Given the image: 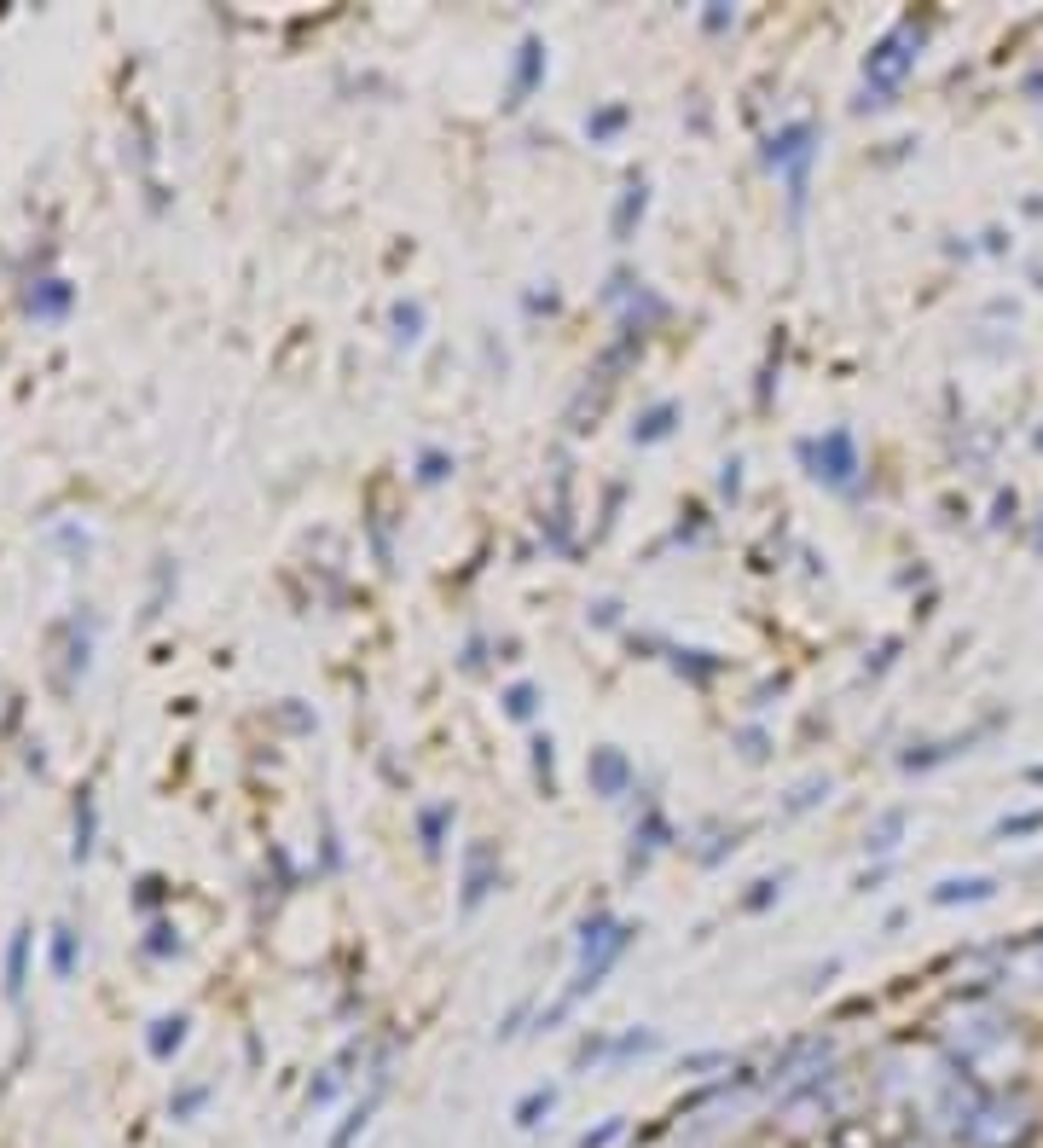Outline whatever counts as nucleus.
<instances>
[{
    "instance_id": "obj_1",
    "label": "nucleus",
    "mask_w": 1043,
    "mask_h": 1148,
    "mask_svg": "<svg viewBox=\"0 0 1043 1148\" xmlns=\"http://www.w3.org/2000/svg\"><path fill=\"white\" fill-rule=\"evenodd\" d=\"M632 940H638V928L620 923L614 911H592L586 923H580V940H574V957H580V969H574V980H568V992L551 1004V1010H539V1026H557V1021H568V1010L580 1004V998H592L598 986H603L608 974L620 969V957L632 951Z\"/></svg>"
},
{
    "instance_id": "obj_2",
    "label": "nucleus",
    "mask_w": 1043,
    "mask_h": 1148,
    "mask_svg": "<svg viewBox=\"0 0 1043 1148\" xmlns=\"http://www.w3.org/2000/svg\"><path fill=\"white\" fill-rule=\"evenodd\" d=\"M818 151H824V128H818L812 117L782 123V128L765 133V145H760L765 169L782 175V186H788V215H794V221L806 215V192H812V163H818Z\"/></svg>"
},
{
    "instance_id": "obj_3",
    "label": "nucleus",
    "mask_w": 1043,
    "mask_h": 1148,
    "mask_svg": "<svg viewBox=\"0 0 1043 1148\" xmlns=\"http://www.w3.org/2000/svg\"><path fill=\"white\" fill-rule=\"evenodd\" d=\"M922 46H927V30L916 24V18H899L881 41L864 52V99L858 105H893L899 99V88H905V76L916 70V58H922Z\"/></svg>"
},
{
    "instance_id": "obj_4",
    "label": "nucleus",
    "mask_w": 1043,
    "mask_h": 1148,
    "mask_svg": "<svg viewBox=\"0 0 1043 1148\" xmlns=\"http://www.w3.org/2000/svg\"><path fill=\"white\" fill-rule=\"evenodd\" d=\"M800 452V464H806V476L812 482H824L829 493H858V482H864V458H858V436L846 430V424H835V430H824L818 442H800L794 447Z\"/></svg>"
},
{
    "instance_id": "obj_5",
    "label": "nucleus",
    "mask_w": 1043,
    "mask_h": 1148,
    "mask_svg": "<svg viewBox=\"0 0 1043 1148\" xmlns=\"http://www.w3.org/2000/svg\"><path fill=\"white\" fill-rule=\"evenodd\" d=\"M505 887V864H499V847L493 841H470L464 847V882H458V911L476 917L481 905Z\"/></svg>"
},
{
    "instance_id": "obj_6",
    "label": "nucleus",
    "mask_w": 1043,
    "mask_h": 1148,
    "mask_svg": "<svg viewBox=\"0 0 1043 1148\" xmlns=\"http://www.w3.org/2000/svg\"><path fill=\"white\" fill-rule=\"evenodd\" d=\"M545 41L539 36H522L517 41V58H511V82H505V111H522L533 93L545 88Z\"/></svg>"
},
{
    "instance_id": "obj_7",
    "label": "nucleus",
    "mask_w": 1043,
    "mask_h": 1148,
    "mask_svg": "<svg viewBox=\"0 0 1043 1148\" xmlns=\"http://www.w3.org/2000/svg\"><path fill=\"white\" fill-rule=\"evenodd\" d=\"M586 778H592V795L598 800H620V795H632L638 766H632V754L626 749L603 743V749H592V760H586Z\"/></svg>"
},
{
    "instance_id": "obj_8",
    "label": "nucleus",
    "mask_w": 1043,
    "mask_h": 1148,
    "mask_svg": "<svg viewBox=\"0 0 1043 1148\" xmlns=\"http://www.w3.org/2000/svg\"><path fill=\"white\" fill-rule=\"evenodd\" d=\"M644 215H650V180L632 175L626 186H620L614 209H608V238H614V244H632L638 226H644Z\"/></svg>"
},
{
    "instance_id": "obj_9",
    "label": "nucleus",
    "mask_w": 1043,
    "mask_h": 1148,
    "mask_svg": "<svg viewBox=\"0 0 1043 1148\" xmlns=\"http://www.w3.org/2000/svg\"><path fill=\"white\" fill-rule=\"evenodd\" d=\"M667 841H673V824H667V812H661V806H644V824L632 830V859H626V864H632V870H644V864H650V859L661 853V847H667Z\"/></svg>"
},
{
    "instance_id": "obj_10",
    "label": "nucleus",
    "mask_w": 1043,
    "mask_h": 1148,
    "mask_svg": "<svg viewBox=\"0 0 1043 1148\" xmlns=\"http://www.w3.org/2000/svg\"><path fill=\"white\" fill-rule=\"evenodd\" d=\"M70 302H76V285L70 279H36L30 296H24V308L36 313V319H64Z\"/></svg>"
},
{
    "instance_id": "obj_11",
    "label": "nucleus",
    "mask_w": 1043,
    "mask_h": 1148,
    "mask_svg": "<svg viewBox=\"0 0 1043 1148\" xmlns=\"http://www.w3.org/2000/svg\"><path fill=\"white\" fill-rule=\"evenodd\" d=\"M679 418H684V406H679V400H655V406H644V412H638V424H632V442H638V447L667 442V436L679 430Z\"/></svg>"
},
{
    "instance_id": "obj_12",
    "label": "nucleus",
    "mask_w": 1043,
    "mask_h": 1148,
    "mask_svg": "<svg viewBox=\"0 0 1043 1148\" xmlns=\"http://www.w3.org/2000/svg\"><path fill=\"white\" fill-rule=\"evenodd\" d=\"M992 893H998L992 876H945V882L933 887L927 899H933V905H986Z\"/></svg>"
},
{
    "instance_id": "obj_13",
    "label": "nucleus",
    "mask_w": 1043,
    "mask_h": 1148,
    "mask_svg": "<svg viewBox=\"0 0 1043 1148\" xmlns=\"http://www.w3.org/2000/svg\"><path fill=\"white\" fill-rule=\"evenodd\" d=\"M452 824H458V806H452V800H435V806L418 812V841H424V853H430V859L446 847V830H452Z\"/></svg>"
},
{
    "instance_id": "obj_14",
    "label": "nucleus",
    "mask_w": 1043,
    "mask_h": 1148,
    "mask_svg": "<svg viewBox=\"0 0 1043 1148\" xmlns=\"http://www.w3.org/2000/svg\"><path fill=\"white\" fill-rule=\"evenodd\" d=\"M30 928H18L6 940V998H24V980H30Z\"/></svg>"
},
{
    "instance_id": "obj_15",
    "label": "nucleus",
    "mask_w": 1043,
    "mask_h": 1148,
    "mask_svg": "<svg viewBox=\"0 0 1043 1148\" xmlns=\"http://www.w3.org/2000/svg\"><path fill=\"white\" fill-rule=\"evenodd\" d=\"M905 824H911V812H905V806H887V812H881V818L864 830V847H869V853H893L899 836H905Z\"/></svg>"
},
{
    "instance_id": "obj_16",
    "label": "nucleus",
    "mask_w": 1043,
    "mask_h": 1148,
    "mask_svg": "<svg viewBox=\"0 0 1043 1148\" xmlns=\"http://www.w3.org/2000/svg\"><path fill=\"white\" fill-rule=\"evenodd\" d=\"M180 1044H186V1016H163L151 1032H145V1050H151L157 1061H169Z\"/></svg>"
},
{
    "instance_id": "obj_17",
    "label": "nucleus",
    "mask_w": 1043,
    "mask_h": 1148,
    "mask_svg": "<svg viewBox=\"0 0 1043 1148\" xmlns=\"http://www.w3.org/2000/svg\"><path fill=\"white\" fill-rule=\"evenodd\" d=\"M626 123H632V111H626V105H603V111H592V117H586V139H592V145H603V139H614Z\"/></svg>"
},
{
    "instance_id": "obj_18",
    "label": "nucleus",
    "mask_w": 1043,
    "mask_h": 1148,
    "mask_svg": "<svg viewBox=\"0 0 1043 1148\" xmlns=\"http://www.w3.org/2000/svg\"><path fill=\"white\" fill-rule=\"evenodd\" d=\"M968 743H974V737H951V743L911 749V754H905V772H927V766H939V760H951V754H968Z\"/></svg>"
},
{
    "instance_id": "obj_19",
    "label": "nucleus",
    "mask_w": 1043,
    "mask_h": 1148,
    "mask_svg": "<svg viewBox=\"0 0 1043 1148\" xmlns=\"http://www.w3.org/2000/svg\"><path fill=\"white\" fill-rule=\"evenodd\" d=\"M389 325H394V343H418L424 337V302H394Z\"/></svg>"
},
{
    "instance_id": "obj_20",
    "label": "nucleus",
    "mask_w": 1043,
    "mask_h": 1148,
    "mask_svg": "<svg viewBox=\"0 0 1043 1148\" xmlns=\"http://www.w3.org/2000/svg\"><path fill=\"white\" fill-rule=\"evenodd\" d=\"M673 667H679V673H690L695 685H707V679H713L725 662H719L713 650H673Z\"/></svg>"
},
{
    "instance_id": "obj_21",
    "label": "nucleus",
    "mask_w": 1043,
    "mask_h": 1148,
    "mask_svg": "<svg viewBox=\"0 0 1043 1148\" xmlns=\"http://www.w3.org/2000/svg\"><path fill=\"white\" fill-rule=\"evenodd\" d=\"M76 940H82L76 928H52V974H58V980L76 974Z\"/></svg>"
},
{
    "instance_id": "obj_22",
    "label": "nucleus",
    "mask_w": 1043,
    "mask_h": 1148,
    "mask_svg": "<svg viewBox=\"0 0 1043 1148\" xmlns=\"http://www.w3.org/2000/svg\"><path fill=\"white\" fill-rule=\"evenodd\" d=\"M93 824H99V818H93V795H82L76 800V864L93 859Z\"/></svg>"
},
{
    "instance_id": "obj_23",
    "label": "nucleus",
    "mask_w": 1043,
    "mask_h": 1148,
    "mask_svg": "<svg viewBox=\"0 0 1043 1148\" xmlns=\"http://www.w3.org/2000/svg\"><path fill=\"white\" fill-rule=\"evenodd\" d=\"M533 707H539V685H527V679H522V685L505 691V713H511V719H533Z\"/></svg>"
},
{
    "instance_id": "obj_24",
    "label": "nucleus",
    "mask_w": 1043,
    "mask_h": 1148,
    "mask_svg": "<svg viewBox=\"0 0 1043 1148\" xmlns=\"http://www.w3.org/2000/svg\"><path fill=\"white\" fill-rule=\"evenodd\" d=\"M551 1103H557V1091L545 1085V1091H527L517 1103V1125H539V1113H551Z\"/></svg>"
},
{
    "instance_id": "obj_25",
    "label": "nucleus",
    "mask_w": 1043,
    "mask_h": 1148,
    "mask_svg": "<svg viewBox=\"0 0 1043 1148\" xmlns=\"http://www.w3.org/2000/svg\"><path fill=\"white\" fill-rule=\"evenodd\" d=\"M446 476H452V458H446L441 447H430V452L418 458V482H424V487H435V482H446Z\"/></svg>"
},
{
    "instance_id": "obj_26",
    "label": "nucleus",
    "mask_w": 1043,
    "mask_h": 1148,
    "mask_svg": "<svg viewBox=\"0 0 1043 1148\" xmlns=\"http://www.w3.org/2000/svg\"><path fill=\"white\" fill-rule=\"evenodd\" d=\"M533 778L551 789V778H557V743L551 737H533Z\"/></svg>"
},
{
    "instance_id": "obj_27",
    "label": "nucleus",
    "mask_w": 1043,
    "mask_h": 1148,
    "mask_svg": "<svg viewBox=\"0 0 1043 1148\" xmlns=\"http://www.w3.org/2000/svg\"><path fill=\"white\" fill-rule=\"evenodd\" d=\"M818 800H829V778H806V783L788 795V806H782V812H806V806H818Z\"/></svg>"
},
{
    "instance_id": "obj_28",
    "label": "nucleus",
    "mask_w": 1043,
    "mask_h": 1148,
    "mask_svg": "<svg viewBox=\"0 0 1043 1148\" xmlns=\"http://www.w3.org/2000/svg\"><path fill=\"white\" fill-rule=\"evenodd\" d=\"M1043 812H1014V818H998V836H1038Z\"/></svg>"
},
{
    "instance_id": "obj_29",
    "label": "nucleus",
    "mask_w": 1043,
    "mask_h": 1148,
    "mask_svg": "<svg viewBox=\"0 0 1043 1148\" xmlns=\"http://www.w3.org/2000/svg\"><path fill=\"white\" fill-rule=\"evenodd\" d=\"M145 951H151V957H174V951H180V934H174L169 923H151V940H145Z\"/></svg>"
},
{
    "instance_id": "obj_30",
    "label": "nucleus",
    "mask_w": 1043,
    "mask_h": 1148,
    "mask_svg": "<svg viewBox=\"0 0 1043 1148\" xmlns=\"http://www.w3.org/2000/svg\"><path fill=\"white\" fill-rule=\"evenodd\" d=\"M771 899H782V876H765V882H754V893L742 899V911H765Z\"/></svg>"
},
{
    "instance_id": "obj_31",
    "label": "nucleus",
    "mask_w": 1043,
    "mask_h": 1148,
    "mask_svg": "<svg viewBox=\"0 0 1043 1148\" xmlns=\"http://www.w3.org/2000/svg\"><path fill=\"white\" fill-rule=\"evenodd\" d=\"M731 24H737V6H719V0H713V6L701 12V30H707V36H719V30H731Z\"/></svg>"
},
{
    "instance_id": "obj_32",
    "label": "nucleus",
    "mask_w": 1043,
    "mask_h": 1148,
    "mask_svg": "<svg viewBox=\"0 0 1043 1148\" xmlns=\"http://www.w3.org/2000/svg\"><path fill=\"white\" fill-rule=\"evenodd\" d=\"M719 493H725V499H737V493H742V458H725V470H719Z\"/></svg>"
},
{
    "instance_id": "obj_33",
    "label": "nucleus",
    "mask_w": 1043,
    "mask_h": 1148,
    "mask_svg": "<svg viewBox=\"0 0 1043 1148\" xmlns=\"http://www.w3.org/2000/svg\"><path fill=\"white\" fill-rule=\"evenodd\" d=\"M614 1137H620V1119H608V1125H598V1131H586V1137H580V1148H608Z\"/></svg>"
},
{
    "instance_id": "obj_34",
    "label": "nucleus",
    "mask_w": 1043,
    "mask_h": 1148,
    "mask_svg": "<svg viewBox=\"0 0 1043 1148\" xmlns=\"http://www.w3.org/2000/svg\"><path fill=\"white\" fill-rule=\"evenodd\" d=\"M592 620H598V626H614V620H620V604H614V598L592 604Z\"/></svg>"
},
{
    "instance_id": "obj_35",
    "label": "nucleus",
    "mask_w": 1043,
    "mask_h": 1148,
    "mask_svg": "<svg viewBox=\"0 0 1043 1148\" xmlns=\"http://www.w3.org/2000/svg\"><path fill=\"white\" fill-rule=\"evenodd\" d=\"M1014 511H1020V499H1014V493H998V517H992V523H998V529L1003 523H1014Z\"/></svg>"
},
{
    "instance_id": "obj_36",
    "label": "nucleus",
    "mask_w": 1043,
    "mask_h": 1148,
    "mask_svg": "<svg viewBox=\"0 0 1043 1148\" xmlns=\"http://www.w3.org/2000/svg\"><path fill=\"white\" fill-rule=\"evenodd\" d=\"M742 743H748V760H765V731H742Z\"/></svg>"
},
{
    "instance_id": "obj_37",
    "label": "nucleus",
    "mask_w": 1043,
    "mask_h": 1148,
    "mask_svg": "<svg viewBox=\"0 0 1043 1148\" xmlns=\"http://www.w3.org/2000/svg\"><path fill=\"white\" fill-rule=\"evenodd\" d=\"M1026 93H1043V70H1032V76H1026Z\"/></svg>"
},
{
    "instance_id": "obj_38",
    "label": "nucleus",
    "mask_w": 1043,
    "mask_h": 1148,
    "mask_svg": "<svg viewBox=\"0 0 1043 1148\" xmlns=\"http://www.w3.org/2000/svg\"><path fill=\"white\" fill-rule=\"evenodd\" d=\"M1032 551H1043V523H1038V533H1032Z\"/></svg>"
},
{
    "instance_id": "obj_39",
    "label": "nucleus",
    "mask_w": 1043,
    "mask_h": 1148,
    "mask_svg": "<svg viewBox=\"0 0 1043 1148\" xmlns=\"http://www.w3.org/2000/svg\"><path fill=\"white\" fill-rule=\"evenodd\" d=\"M1032 778H1038V783H1043V766H1038V772H1032Z\"/></svg>"
}]
</instances>
